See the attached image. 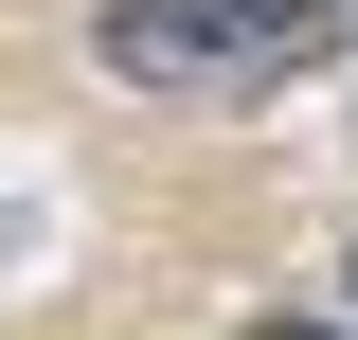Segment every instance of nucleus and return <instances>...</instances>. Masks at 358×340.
<instances>
[{
  "label": "nucleus",
  "instance_id": "nucleus-2",
  "mask_svg": "<svg viewBox=\"0 0 358 340\" xmlns=\"http://www.w3.org/2000/svg\"><path fill=\"white\" fill-rule=\"evenodd\" d=\"M251 340H341V323H287V304H268V323H251Z\"/></svg>",
  "mask_w": 358,
  "mask_h": 340
},
{
  "label": "nucleus",
  "instance_id": "nucleus-1",
  "mask_svg": "<svg viewBox=\"0 0 358 340\" xmlns=\"http://www.w3.org/2000/svg\"><path fill=\"white\" fill-rule=\"evenodd\" d=\"M322 18H341V0H108L90 54L126 90H287L322 54Z\"/></svg>",
  "mask_w": 358,
  "mask_h": 340
},
{
  "label": "nucleus",
  "instance_id": "nucleus-3",
  "mask_svg": "<svg viewBox=\"0 0 358 340\" xmlns=\"http://www.w3.org/2000/svg\"><path fill=\"white\" fill-rule=\"evenodd\" d=\"M341 287H358V269H341Z\"/></svg>",
  "mask_w": 358,
  "mask_h": 340
}]
</instances>
